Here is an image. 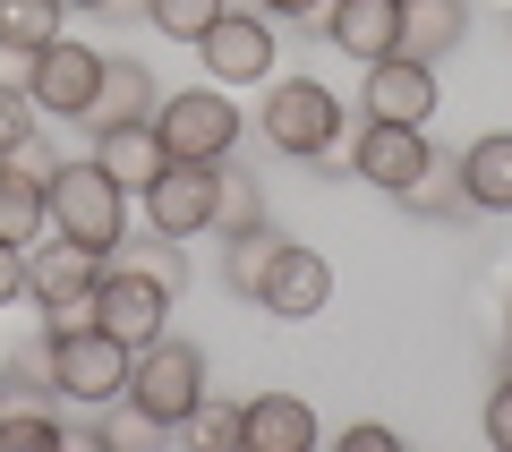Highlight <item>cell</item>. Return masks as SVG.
Here are the masks:
<instances>
[{"label":"cell","mask_w":512,"mask_h":452,"mask_svg":"<svg viewBox=\"0 0 512 452\" xmlns=\"http://www.w3.org/2000/svg\"><path fill=\"white\" fill-rule=\"evenodd\" d=\"M342 452H402V435L367 418V427H342Z\"/></svg>","instance_id":"cell-33"},{"label":"cell","mask_w":512,"mask_h":452,"mask_svg":"<svg viewBox=\"0 0 512 452\" xmlns=\"http://www.w3.org/2000/svg\"><path fill=\"white\" fill-rule=\"evenodd\" d=\"M495 376H512V333H504V350H495Z\"/></svg>","instance_id":"cell-36"},{"label":"cell","mask_w":512,"mask_h":452,"mask_svg":"<svg viewBox=\"0 0 512 452\" xmlns=\"http://www.w3.org/2000/svg\"><path fill=\"white\" fill-rule=\"evenodd\" d=\"M504 333H512V290H504Z\"/></svg>","instance_id":"cell-38"},{"label":"cell","mask_w":512,"mask_h":452,"mask_svg":"<svg viewBox=\"0 0 512 452\" xmlns=\"http://www.w3.org/2000/svg\"><path fill=\"white\" fill-rule=\"evenodd\" d=\"M43 342H52V393L69 401V410H111V401H128L137 350H128L120 333L77 325V333H43Z\"/></svg>","instance_id":"cell-4"},{"label":"cell","mask_w":512,"mask_h":452,"mask_svg":"<svg viewBox=\"0 0 512 452\" xmlns=\"http://www.w3.org/2000/svg\"><path fill=\"white\" fill-rule=\"evenodd\" d=\"M154 137H163V154L171 163H222L239 145V103H231V86H188V94H163L154 103Z\"/></svg>","instance_id":"cell-6"},{"label":"cell","mask_w":512,"mask_h":452,"mask_svg":"<svg viewBox=\"0 0 512 452\" xmlns=\"http://www.w3.org/2000/svg\"><path fill=\"white\" fill-rule=\"evenodd\" d=\"M248 222H265V180H256L248 163H231V154H222V197H214V231L231 239V231H248Z\"/></svg>","instance_id":"cell-22"},{"label":"cell","mask_w":512,"mask_h":452,"mask_svg":"<svg viewBox=\"0 0 512 452\" xmlns=\"http://www.w3.org/2000/svg\"><path fill=\"white\" fill-rule=\"evenodd\" d=\"M256 9H265V18H316L325 0H256Z\"/></svg>","instance_id":"cell-35"},{"label":"cell","mask_w":512,"mask_h":452,"mask_svg":"<svg viewBox=\"0 0 512 452\" xmlns=\"http://www.w3.org/2000/svg\"><path fill=\"white\" fill-rule=\"evenodd\" d=\"M239 452H316V410L299 393L239 401Z\"/></svg>","instance_id":"cell-15"},{"label":"cell","mask_w":512,"mask_h":452,"mask_svg":"<svg viewBox=\"0 0 512 452\" xmlns=\"http://www.w3.org/2000/svg\"><path fill=\"white\" fill-rule=\"evenodd\" d=\"M94 163L111 171V180L120 188H137V197H146L154 180H163V137H154V120H137V128H94Z\"/></svg>","instance_id":"cell-19"},{"label":"cell","mask_w":512,"mask_h":452,"mask_svg":"<svg viewBox=\"0 0 512 452\" xmlns=\"http://www.w3.org/2000/svg\"><path fill=\"white\" fill-rule=\"evenodd\" d=\"M69 9H120V0H69Z\"/></svg>","instance_id":"cell-37"},{"label":"cell","mask_w":512,"mask_h":452,"mask_svg":"<svg viewBox=\"0 0 512 452\" xmlns=\"http://www.w3.org/2000/svg\"><path fill=\"white\" fill-rule=\"evenodd\" d=\"M316 18H325V43L342 60H359V69L402 43V0H325Z\"/></svg>","instance_id":"cell-14"},{"label":"cell","mask_w":512,"mask_h":452,"mask_svg":"<svg viewBox=\"0 0 512 452\" xmlns=\"http://www.w3.org/2000/svg\"><path fill=\"white\" fill-rule=\"evenodd\" d=\"M0 163H9V171H26V180H43V188H52V171H60V154H52V145H43V137H26L18 154H0Z\"/></svg>","instance_id":"cell-32"},{"label":"cell","mask_w":512,"mask_h":452,"mask_svg":"<svg viewBox=\"0 0 512 452\" xmlns=\"http://www.w3.org/2000/svg\"><path fill=\"white\" fill-rule=\"evenodd\" d=\"M35 120H43L35 94H9V86H0V154H18V145L35 137Z\"/></svg>","instance_id":"cell-29"},{"label":"cell","mask_w":512,"mask_h":452,"mask_svg":"<svg viewBox=\"0 0 512 452\" xmlns=\"http://www.w3.org/2000/svg\"><path fill=\"white\" fill-rule=\"evenodd\" d=\"M487 444L512 452V376H495V393H487Z\"/></svg>","instance_id":"cell-31"},{"label":"cell","mask_w":512,"mask_h":452,"mask_svg":"<svg viewBox=\"0 0 512 452\" xmlns=\"http://www.w3.org/2000/svg\"><path fill=\"white\" fill-rule=\"evenodd\" d=\"M461 171V197H470V214H512V128H487V137H470L453 154Z\"/></svg>","instance_id":"cell-16"},{"label":"cell","mask_w":512,"mask_h":452,"mask_svg":"<svg viewBox=\"0 0 512 452\" xmlns=\"http://www.w3.org/2000/svg\"><path fill=\"white\" fill-rule=\"evenodd\" d=\"M214 197H222V163H163V180L146 188V231L163 239H205L214 231Z\"/></svg>","instance_id":"cell-9"},{"label":"cell","mask_w":512,"mask_h":452,"mask_svg":"<svg viewBox=\"0 0 512 452\" xmlns=\"http://www.w3.org/2000/svg\"><path fill=\"white\" fill-rule=\"evenodd\" d=\"M154 103H163L154 69L120 52V60H103V86H94V103H86V128H137V120H154Z\"/></svg>","instance_id":"cell-17"},{"label":"cell","mask_w":512,"mask_h":452,"mask_svg":"<svg viewBox=\"0 0 512 452\" xmlns=\"http://www.w3.org/2000/svg\"><path fill=\"white\" fill-rule=\"evenodd\" d=\"M325 299H333V265L316 248H299V239L274 256V273L256 290V308L274 316V325H308V316H325Z\"/></svg>","instance_id":"cell-12"},{"label":"cell","mask_w":512,"mask_h":452,"mask_svg":"<svg viewBox=\"0 0 512 452\" xmlns=\"http://www.w3.org/2000/svg\"><path fill=\"white\" fill-rule=\"evenodd\" d=\"M291 248V239L274 231V222H248V231H231V248H222V282L239 290V299H256L265 290V273H274V256Z\"/></svg>","instance_id":"cell-20"},{"label":"cell","mask_w":512,"mask_h":452,"mask_svg":"<svg viewBox=\"0 0 512 452\" xmlns=\"http://www.w3.org/2000/svg\"><path fill=\"white\" fill-rule=\"evenodd\" d=\"M461 43H470V0H402V43H393V52H410V60L436 69Z\"/></svg>","instance_id":"cell-18"},{"label":"cell","mask_w":512,"mask_h":452,"mask_svg":"<svg viewBox=\"0 0 512 452\" xmlns=\"http://www.w3.org/2000/svg\"><path fill=\"white\" fill-rule=\"evenodd\" d=\"M265 145L291 154V163H333L342 145V94L325 77H265Z\"/></svg>","instance_id":"cell-1"},{"label":"cell","mask_w":512,"mask_h":452,"mask_svg":"<svg viewBox=\"0 0 512 452\" xmlns=\"http://www.w3.org/2000/svg\"><path fill=\"white\" fill-rule=\"evenodd\" d=\"M402 205H410V214H427V222H453V214H470V197H461V171L444 163V154H436V163H427L419 180L402 188Z\"/></svg>","instance_id":"cell-23"},{"label":"cell","mask_w":512,"mask_h":452,"mask_svg":"<svg viewBox=\"0 0 512 452\" xmlns=\"http://www.w3.org/2000/svg\"><path fill=\"white\" fill-rule=\"evenodd\" d=\"M436 69L427 60H410V52H384V60H367V86H359V111L367 120H402V128H427L436 120Z\"/></svg>","instance_id":"cell-11"},{"label":"cell","mask_w":512,"mask_h":452,"mask_svg":"<svg viewBox=\"0 0 512 452\" xmlns=\"http://www.w3.org/2000/svg\"><path fill=\"white\" fill-rule=\"evenodd\" d=\"M94 86H103V52L94 43H43V60H35V111H52V120H86V103H94Z\"/></svg>","instance_id":"cell-13"},{"label":"cell","mask_w":512,"mask_h":452,"mask_svg":"<svg viewBox=\"0 0 512 452\" xmlns=\"http://www.w3.org/2000/svg\"><path fill=\"white\" fill-rule=\"evenodd\" d=\"M222 9H231V0H146V26H154V35H171V43H197Z\"/></svg>","instance_id":"cell-25"},{"label":"cell","mask_w":512,"mask_h":452,"mask_svg":"<svg viewBox=\"0 0 512 452\" xmlns=\"http://www.w3.org/2000/svg\"><path fill=\"white\" fill-rule=\"evenodd\" d=\"M60 410H0V452H52Z\"/></svg>","instance_id":"cell-27"},{"label":"cell","mask_w":512,"mask_h":452,"mask_svg":"<svg viewBox=\"0 0 512 452\" xmlns=\"http://www.w3.org/2000/svg\"><path fill=\"white\" fill-rule=\"evenodd\" d=\"M0 35L9 43H60L69 35V0H0Z\"/></svg>","instance_id":"cell-24"},{"label":"cell","mask_w":512,"mask_h":452,"mask_svg":"<svg viewBox=\"0 0 512 452\" xmlns=\"http://www.w3.org/2000/svg\"><path fill=\"white\" fill-rule=\"evenodd\" d=\"M436 163V145H427V128H402V120H359V137H350V180L384 188V197H402L419 171Z\"/></svg>","instance_id":"cell-10"},{"label":"cell","mask_w":512,"mask_h":452,"mask_svg":"<svg viewBox=\"0 0 512 452\" xmlns=\"http://www.w3.org/2000/svg\"><path fill=\"white\" fill-rule=\"evenodd\" d=\"M43 205H52V231L77 239V248H94V256H111L128 239V188L111 180L94 154L86 163H60L52 188H43Z\"/></svg>","instance_id":"cell-2"},{"label":"cell","mask_w":512,"mask_h":452,"mask_svg":"<svg viewBox=\"0 0 512 452\" xmlns=\"http://www.w3.org/2000/svg\"><path fill=\"white\" fill-rule=\"evenodd\" d=\"M188 435H197V444H214V452H239V410L205 393L197 410H188Z\"/></svg>","instance_id":"cell-28"},{"label":"cell","mask_w":512,"mask_h":452,"mask_svg":"<svg viewBox=\"0 0 512 452\" xmlns=\"http://www.w3.org/2000/svg\"><path fill=\"white\" fill-rule=\"evenodd\" d=\"M9 299H26V248L0 239V308H9Z\"/></svg>","instance_id":"cell-34"},{"label":"cell","mask_w":512,"mask_h":452,"mask_svg":"<svg viewBox=\"0 0 512 452\" xmlns=\"http://www.w3.org/2000/svg\"><path fill=\"white\" fill-rule=\"evenodd\" d=\"M205 401V350L180 342V333H163V342L137 350V367H128V410L154 418V427H188V410Z\"/></svg>","instance_id":"cell-5"},{"label":"cell","mask_w":512,"mask_h":452,"mask_svg":"<svg viewBox=\"0 0 512 452\" xmlns=\"http://www.w3.org/2000/svg\"><path fill=\"white\" fill-rule=\"evenodd\" d=\"M504 35H512V9H504Z\"/></svg>","instance_id":"cell-39"},{"label":"cell","mask_w":512,"mask_h":452,"mask_svg":"<svg viewBox=\"0 0 512 452\" xmlns=\"http://www.w3.org/2000/svg\"><path fill=\"white\" fill-rule=\"evenodd\" d=\"M35 60H43V43H9V35H0V86L35 94Z\"/></svg>","instance_id":"cell-30"},{"label":"cell","mask_w":512,"mask_h":452,"mask_svg":"<svg viewBox=\"0 0 512 452\" xmlns=\"http://www.w3.org/2000/svg\"><path fill=\"white\" fill-rule=\"evenodd\" d=\"M171 299H180L171 282H154V273L103 256V282H94V325L120 333L128 350H146V342H163V333H171Z\"/></svg>","instance_id":"cell-7"},{"label":"cell","mask_w":512,"mask_h":452,"mask_svg":"<svg viewBox=\"0 0 512 452\" xmlns=\"http://www.w3.org/2000/svg\"><path fill=\"white\" fill-rule=\"evenodd\" d=\"M197 60L214 86H265L274 77V18L265 9H222L197 35Z\"/></svg>","instance_id":"cell-8"},{"label":"cell","mask_w":512,"mask_h":452,"mask_svg":"<svg viewBox=\"0 0 512 452\" xmlns=\"http://www.w3.org/2000/svg\"><path fill=\"white\" fill-rule=\"evenodd\" d=\"M94 282H103V256L77 248V239L43 231L35 248H26V299L43 308V333H77V325H94Z\"/></svg>","instance_id":"cell-3"},{"label":"cell","mask_w":512,"mask_h":452,"mask_svg":"<svg viewBox=\"0 0 512 452\" xmlns=\"http://www.w3.org/2000/svg\"><path fill=\"white\" fill-rule=\"evenodd\" d=\"M43 231H52L43 180H26V171H9V163H0V239H9V248H35Z\"/></svg>","instance_id":"cell-21"},{"label":"cell","mask_w":512,"mask_h":452,"mask_svg":"<svg viewBox=\"0 0 512 452\" xmlns=\"http://www.w3.org/2000/svg\"><path fill=\"white\" fill-rule=\"evenodd\" d=\"M111 256H120V265H137V273H154V282H171V290L188 282V265H180V239H163V231H146V239H120Z\"/></svg>","instance_id":"cell-26"}]
</instances>
